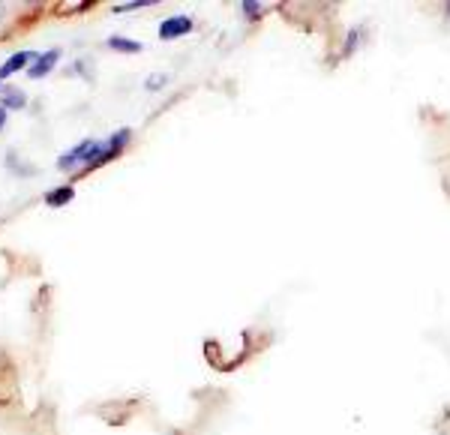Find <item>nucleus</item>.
Segmentation results:
<instances>
[{
  "label": "nucleus",
  "mask_w": 450,
  "mask_h": 435,
  "mask_svg": "<svg viewBox=\"0 0 450 435\" xmlns=\"http://www.w3.org/2000/svg\"><path fill=\"white\" fill-rule=\"evenodd\" d=\"M60 57V51L54 48V51H45V54H36V60L30 63V69H27V76L30 78H42V76H48V72L54 69V63H57Z\"/></svg>",
  "instance_id": "3"
},
{
  "label": "nucleus",
  "mask_w": 450,
  "mask_h": 435,
  "mask_svg": "<svg viewBox=\"0 0 450 435\" xmlns=\"http://www.w3.org/2000/svg\"><path fill=\"white\" fill-rule=\"evenodd\" d=\"M192 30V18L189 15H174V18H165V21L159 24V39H177V36H183Z\"/></svg>",
  "instance_id": "2"
},
{
  "label": "nucleus",
  "mask_w": 450,
  "mask_h": 435,
  "mask_svg": "<svg viewBox=\"0 0 450 435\" xmlns=\"http://www.w3.org/2000/svg\"><path fill=\"white\" fill-rule=\"evenodd\" d=\"M159 85H165V76H150V81H147V87H150V90H156Z\"/></svg>",
  "instance_id": "8"
},
{
  "label": "nucleus",
  "mask_w": 450,
  "mask_h": 435,
  "mask_svg": "<svg viewBox=\"0 0 450 435\" xmlns=\"http://www.w3.org/2000/svg\"><path fill=\"white\" fill-rule=\"evenodd\" d=\"M243 9H246V15L252 18V15H255V12H258V3H243Z\"/></svg>",
  "instance_id": "9"
},
{
  "label": "nucleus",
  "mask_w": 450,
  "mask_h": 435,
  "mask_svg": "<svg viewBox=\"0 0 450 435\" xmlns=\"http://www.w3.org/2000/svg\"><path fill=\"white\" fill-rule=\"evenodd\" d=\"M72 195H75V189L72 186H57V189H51V193L45 195V204L48 207H63V204L72 202Z\"/></svg>",
  "instance_id": "5"
},
{
  "label": "nucleus",
  "mask_w": 450,
  "mask_h": 435,
  "mask_svg": "<svg viewBox=\"0 0 450 435\" xmlns=\"http://www.w3.org/2000/svg\"><path fill=\"white\" fill-rule=\"evenodd\" d=\"M105 148H108V144H102V141H93V139H87V141H81L78 148H72L69 153H63V157L57 159V168H60V171H69V168H75V166H87V168H96V162L102 159Z\"/></svg>",
  "instance_id": "1"
},
{
  "label": "nucleus",
  "mask_w": 450,
  "mask_h": 435,
  "mask_svg": "<svg viewBox=\"0 0 450 435\" xmlns=\"http://www.w3.org/2000/svg\"><path fill=\"white\" fill-rule=\"evenodd\" d=\"M3 121H6V108H0V130H3Z\"/></svg>",
  "instance_id": "10"
},
{
  "label": "nucleus",
  "mask_w": 450,
  "mask_h": 435,
  "mask_svg": "<svg viewBox=\"0 0 450 435\" xmlns=\"http://www.w3.org/2000/svg\"><path fill=\"white\" fill-rule=\"evenodd\" d=\"M3 108H24V94H21V90L9 87L3 94Z\"/></svg>",
  "instance_id": "6"
},
{
  "label": "nucleus",
  "mask_w": 450,
  "mask_h": 435,
  "mask_svg": "<svg viewBox=\"0 0 450 435\" xmlns=\"http://www.w3.org/2000/svg\"><path fill=\"white\" fill-rule=\"evenodd\" d=\"M108 45L117 51H141V42H129V39H123V36H111Z\"/></svg>",
  "instance_id": "7"
},
{
  "label": "nucleus",
  "mask_w": 450,
  "mask_h": 435,
  "mask_svg": "<svg viewBox=\"0 0 450 435\" xmlns=\"http://www.w3.org/2000/svg\"><path fill=\"white\" fill-rule=\"evenodd\" d=\"M36 60V54L33 51H18V54H12L3 66H0V78H9L12 72H18V69H30V63Z\"/></svg>",
  "instance_id": "4"
}]
</instances>
